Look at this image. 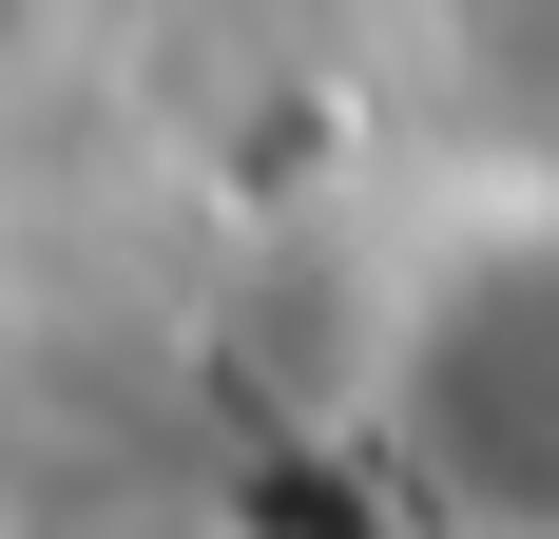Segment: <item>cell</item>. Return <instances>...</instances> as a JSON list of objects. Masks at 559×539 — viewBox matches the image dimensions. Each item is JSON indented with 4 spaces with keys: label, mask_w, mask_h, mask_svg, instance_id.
Returning <instances> with one entry per match:
<instances>
[{
    "label": "cell",
    "mask_w": 559,
    "mask_h": 539,
    "mask_svg": "<svg viewBox=\"0 0 559 539\" xmlns=\"http://www.w3.org/2000/svg\"><path fill=\"white\" fill-rule=\"evenodd\" d=\"M405 424L502 539H559V251L463 270L405 347Z\"/></svg>",
    "instance_id": "cell-1"
},
{
    "label": "cell",
    "mask_w": 559,
    "mask_h": 539,
    "mask_svg": "<svg viewBox=\"0 0 559 539\" xmlns=\"http://www.w3.org/2000/svg\"><path fill=\"white\" fill-rule=\"evenodd\" d=\"M135 539H174V520H135Z\"/></svg>",
    "instance_id": "cell-2"
}]
</instances>
